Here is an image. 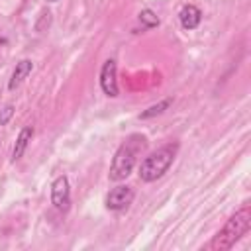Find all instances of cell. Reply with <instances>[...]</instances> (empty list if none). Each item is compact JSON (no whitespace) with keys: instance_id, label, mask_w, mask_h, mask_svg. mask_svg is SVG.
<instances>
[{"instance_id":"1","label":"cell","mask_w":251,"mask_h":251,"mask_svg":"<svg viewBox=\"0 0 251 251\" xmlns=\"http://www.w3.org/2000/svg\"><path fill=\"white\" fill-rule=\"evenodd\" d=\"M249 226H251V210L245 206V208H241L239 212H235L227 220V224L224 226V229L210 243V249H220V251L222 249H229L249 229Z\"/></svg>"},{"instance_id":"2","label":"cell","mask_w":251,"mask_h":251,"mask_svg":"<svg viewBox=\"0 0 251 251\" xmlns=\"http://www.w3.org/2000/svg\"><path fill=\"white\" fill-rule=\"evenodd\" d=\"M175 155H176V145H165V147L157 149L155 153H151L149 157L143 159V163L139 167V178L145 182L157 180L159 176H163L167 173Z\"/></svg>"},{"instance_id":"3","label":"cell","mask_w":251,"mask_h":251,"mask_svg":"<svg viewBox=\"0 0 251 251\" xmlns=\"http://www.w3.org/2000/svg\"><path fill=\"white\" fill-rule=\"evenodd\" d=\"M133 165H135V151L131 149L129 143H126V145H122V147L116 151V155H114V159H112L110 178H112V180H122V178H126V176L131 173Z\"/></svg>"},{"instance_id":"4","label":"cell","mask_w":251,"mask_h":251,"mask_svg":"<svg viewBox=\"0 0 251 251\" xmlns=\"http://www.w3.org/2000/svg\"><path fill=\"white\" fill-rule=\"evenodd\" d=\"M51 202L57 210H69L71 204V190H69V180L67 176H57L53 186H51Z\"/></svg>"},{"instance_id":"5","label":"cell","mask_w":251,"mask_h":251,"mask_svg":"<svg viewBox=\"0 0 251 251\" xmlns=\"http://www.w3.org/2000/svg\"><path fill=\"white\" fill-rule=\"evenodd\" d=\"M100 86L104 90V94L108 96H118V80H116V61L114 59H108L104 65H102V71H100Z\"/></svg>"},{"instance_id":"6","label":"cell","mask_w":251,"mask_h":251,"mask_svg":"<svg viewBox=\"0 0 251 251\" xmlns=\"http://www.w3.org/2000/svg\"><path fill=\"white\" fill-rule=\"evenodd\" d=\"M131 200H133L131 186H116L106 196V206L110 210H124V208H127L131 204Z\"/></svg>"},{"instance_id":"7","label":"cell","mask_w":251,"mask_h":251,"mask_svg":"<svg viewBox=\"0 0 251 251\" xmlns=\"http://www.w3.org/2000/svg\"><path fill=\"white\" fill-rule=\"evenodd\" d=\"M178 18H180V24H182L184 29H194V27H198V24L202 20V12L196 6L186 4V6H182Z\"/></svg>"},{"instance_id":"8","label":"cell","mask_w":251,"mask_h":251,"mask_svg":"<svg viewBox=\"0 0 251 251\" xmlns=\"http://www.w3.org/2000/svg\"><path fill=\"white\" fill-rule=\"evenodd\" d=\"M31 69H33V63H31L29 59H22L20 63H16V69H14L12 78H10V82H8V88H10V90H16V88L24 82V78L31 73Z\"/></svg>"},{"instance_id":"9","label":"cell","mask_w":251,"mask_h":251,"mask_svg":"<svg viewBox=\"0 0 251 251\" xmlns=\"http://www.w3.org/2000/svg\"><path fill=\"white\" fill-rule=\"evenodd\" d=\"M31 135H33V127H31V126H25V127L20 131V135H18V139H16V145H14V149H12V161H18V159L24 155L27 143L31 141Z\"/></svg>"},{"instance_id":"10","label":"cell","mask_w":251,"mask_h":251,"mask_svg":"<svg viewBox=\"0 0 251 251\" xmlns=\"http://www.w3.org/2000/svg\"><path fill=\"white\" fill-rule=\"evenodd\" d=\"M139 20H141V24H143L145 27H155V25H159L157 14H155L153 10H149V8H145V10L139 12Z\"/></svg>"},{"instance_id":"11","label":"cell","mask_w":251,"mask_h":251,"mask_svg":"<svg viewBox=\"0 0 251 251\" xmlns=\"http://www.w3.org/2000/svg\"><path fill=\"white\" fill-rule=\"evenodd\" d=\"M171 98H167V100H163V102H159V104H155V106H151V108H147L143 114H141V118L145 120V118H151V116H157V114H161V112H165L169 106H171Z\"/></svg>"},{"instance_id":"12","label":"cell","mask_w":251,"mask_h":251,"mask_svg":"<svg viewBox=\"0 0 251 251\" xmlns=\"http://www.w3.org/2000/svg\"><path fill=\"white\" fill-rule=\"evenodd\" d=\"M49 25H51V12L49 10H43L41 16H39V20H37V24H35V29L37 31H45Z\"/></svg>"},{"instance_id":"13","label":"cell","mask_w":251,"mask_h":251,"mask_svg":"<svg viewBox=\"0 0 251 251\" xmlns=\"http://www.w3.org/2000/svg\"><path fill=\"white\" fill-rule=\"evenodd\" d=\"M12 114H14V106H12V104H6V106L2 108V112H0V126L8 124V120L12 118Z\"/></svg>"},{"instance_id":"14","label":"cell","mask_w":251,"mask_h":251,"mask_svg":"<svg viewBox=\"0 0 251 251\" xmlns=\"http://www.w3.org/2000/svg\"><path fill=\"white\" fill-rule=\"evenodd\" d=\"M47 2H57V0H47Z\"/></svg>"}]
</instances>
